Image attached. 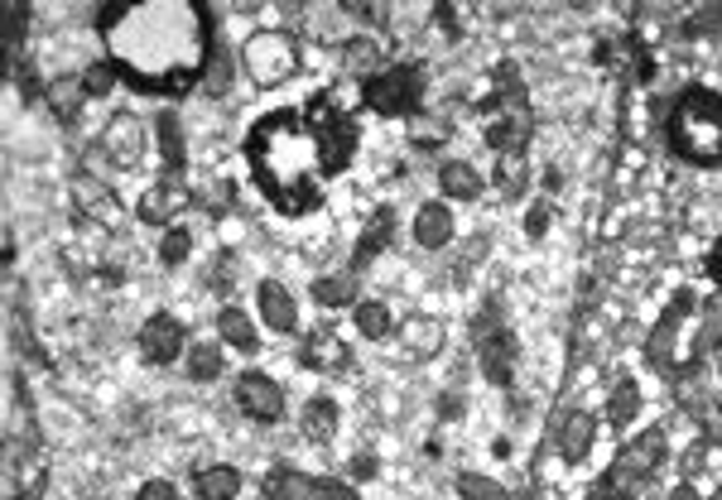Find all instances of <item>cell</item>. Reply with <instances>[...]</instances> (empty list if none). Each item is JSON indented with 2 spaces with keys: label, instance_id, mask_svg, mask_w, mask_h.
Returning a JSON list of instances; mask_svg holds the SVG:
<instances>
[{
  "label": "cell",
  "instance_id": "7402d4cb",
  "mask_svg": "<svg viewBox=\"0 0 722 500\" xmlns=\"http://www.w3.org/2000/svg\"><path fill=\"white\" fill-rule=\"evenodd\" d=\"M217 337L236 351H256V341H260L256 318H251L246 309H236V303H222V313H217Z\"/></svg>",
  "mask_w": 722,
  "mask_h": 500
},
{
  "label": "cell",
  "instance_id": "f1b7e54d",
  "mask_svg": "<svg viewBox=\"0 0 722 500\" xmlns=\"http://www.w3.org/2000/svg\"><path fill=\"white\" fill-rule=\"evenodd\" d=\"M193 491L198 500H236L241 496V472L236 467H202L198 477H193Z\"/></svg>",
  "mask_w": 722,
  "mask_h": 500
},
{
  "label": "cell",
  "instance_id": "816d5d0a",
  "mask_svg": "<svg viewBox=\"0 0 722 500\" xmlns=\"http://www.w3.org/2000/svg\"><path fill=\"white\" fill-rule=\"evenodd\" d=\"M708 500H722V486H718V491H713V496H708Z\"/></svg>",
  "mask_w": 722,
  "mask_h": 500
},
{
  "label": "cell",
  "instance_id": "ab89813d",
  "mask_svg": "<svg viewBox=\"0 0 722 500\" xmlns=\"http://www.w3.org/2000/svg\"><path fill=\"white\" fill-rule=\"evenodd\" d=\"M24 30H30V15H24V5H5V54H15Z\"/></svg>",
  "mask_w": 722,
  "mask_h": 500
},
{
  "label": "cell",
  "instance_id": "60d3db41",
  "mask_svg": "<svg viewBox=\"0 0 722 500\" xmlns=\"http://www.w3.org/2000/svg\"><path fill=\"white\" fill-rule=\"evenodd\" d=\"M684 30H689L694 39H698V34H713V30H722V5H708V10H698V15H694L689 24H684Z\"/></svg>",
  "mask_w": 722,
  "mask_h": 500
},
{
  "label": "cell",
  "instance_id": "5b68a950",
  "mask_svg": "<svg viewBox=\"0 0 722 500\" xmlns=\"http://www.w3.org/2000/svg\"><path fill=\"white\" fill-rule=\"evenodd\" d=\"M694 309H698V299L684 289V294H674V303L665 309V318L655 323V333L645 337V361L655 365V371H665L674 375V361L684 357V347H679V337H684V323L694 318Z\"/></svg>",
  "mask_w": 722,
  "mask_h": 500
},
{
  "label": "cell",
  "instance_id": "30bf717a",
  "mask_svg": "<svg viewBox=\"0 0 722 500\" xmlns=\"http://www.w3.org/2000/svg\"><path fill=\"white\" fill-rule=\"evenodd\" d=\"M236 405H241L246 419H256V423H280L284 419V389L265 371H246L236 381Z\"/></svg>",
  "mask_w": 722,
  "mask_h": 500
},
{
  "label": "cell",
  "instance_id": "cb8c5ba5",
  "mask_svg": "<svg viewBox=\"0 0 722 500\" xmlns=\"http://www.w3.org/2000/svg\"><path fill=\"white\" fill-rule=\"evenodd\" d=\"M184 371H188V381H198V385L217 381V375L226 371V351H222V341H193L188 357H184Z\"/></svg>",
  "mask_w": 722,
  "mask_h": 500
},
{
  "label": "cell",
  "instance_id": "b9f144b4",
  "mask_svg": "<svg viewBox=\"0 0 722 500\" xmlns=\"http://www.w3.org/2000/svg\"><path fill=\"white\" fill-rule=\"evenodd\" d=\"M136 500H178V491H174V481H144Z\"/></svg>",
  "mask_w": 722,
  "mask_h": 500
},
{
  "label": "cell",
  "instance_id": "484cf974",
  "mask_svg": "<svg viewBox=\"0 0 722 500\" xmlns=\"http://www.w3.org/2000/svg\"><path fill=\"white\" fill-rule=\"evenodd\" d=\"M381 58H385V44L371 39V34H357V39H347V48H342V68L357 72V78H366V82L381 72Z\"/></svg>",
  "mask_w": 722,
  "mask_h": 500
},
{
  "label": "cell",
  "instance_id": "83f0119b",
  "mask_svg": "<svg viewBox=\"0 0 722 500\" xmlns=\"http://www.w3.org/2000/svg\"><path fill=\"white\" fill-rule=\"evenodd\" d=\"M154 136H160L164 164L174 168V174H184V164H188V140H184V120H178L174 112H160V120H154Z\"/></svg>",
  "mask_w": 722,
  "mask_h": 500
},
{
  "label": "cell",
  "instance_id": "4316f807",
  "mask_svg": "<svg viewBox=\"0 0 722 500\" xmlns=\"http://www.w3.org/2000/svg\"><path fill=\"white\" fill-rule=\"evenodd\" d=\"M313 299H318L323 309H347V303H361L357 299V270L318 275V279H313Z\"/></svg>",
  "mask_w": 722,
  "mask_h": 500
},
{
  "label": "cell",
  "instance_id": "44dd1931",
  "mask_svg": "<svg viewBox=\"0 0 722 500\" xmlns=\"http://www.w3.org/2000/svg\"><path fill=\"white\" fill-rule=\"evenodd\" d=\"M337 399H328V395H313L304 409H299V429H304V438L308 443H333L337 438Z\"/></svg>",
  "mask_w": 722,
  "mask_h": 500
},
{
  "label": "cell",
  "instance_id": "7c38bea8",
  "mask_svg": "<svg viewBox=\"0 0 722 500\" xmlns=\"http://www.w3.org/2000/svg\"><path fill=\"white\" fill-rule=\"evenodd\" d=\"M593 438H597V419L583 409H569L554 419V453H559L563 462H583L587 453H593Z\"/></svg>",
  "mask_w": 722,
  "mask_h": 500
},
{
  "label": "cell",
  "instance_id": "8992f818",
  "mask_svg": "<svg viewBox=\"0 0 722 500\" xmlns=\"http://www.w3.org/2000/svg\"><path fill=\"white\" fill-rule=\"evenodd\" d=\"M188 327L174 318V313H154V318H144L140 327V357L150 365H174L178 357H188Z\"/></svg>",
  "mask_w": 722,
  "mask_h": 500
},
{
  "label": "cell",
  "instance_id": "d590c367",
  "mask_svg": "<svg viewBox=\"0 0 722 500\" xmlns=\"http://www.w3.org/2000/svg\"><path fill=\"white\" fill-rule=\"evenodd\" d=\"M208 284L217 289V294H232V289L241 284V260H236V251H222L212 260V270H208Z\"/></svg>",
  "mask_w": 722,
  "mask_h": 500
},
{
  "label": "cell",
  "instance_id": "8fae6325",
  "mask_svg": "<svg viewBox=\"0 0 722 500\" xmlns=\"http://www.w3.org/2000/svg\"><path fill=\"white\" fill-rule=\"evenodd\" d=\"M395 337H400V351L409 361H433L443 351V341H449V327L433 318V313H409V318L395 327Z\"/></svg>",
  "mask_w": 722,
  "mask_h": 500
},
{
  "label": "cell",
  "instance_id": "9c48e42d",
  "mask_svg": "<svg viewBox=\"0 0 722 500\" xmlns=\"http://www.w3.org/2000/svg\"><path fill=\"white\" fill-rule=\"evenodd\" d=\"M313 140H318V168H323V174H342V168L352 164L361 136H357V120L323 116L318 126H313Z\"/></svg>",
  "mask_w": 722,
  "mask_h": 500
},
{
  "label": "cell",
  "instance_id": "2e32d148",
  "mask_svg": "<svg viewBox=\"0 0 722 500\" xmlns=\"http://www.w3.org/2000/svg\"><path fill=\"white\" fill-rule=\"evenodd\" d=\"M299 361L318 375H337L347 365V341L337 337L333 327H313V333H304V341H299Z\"/></svg>",
  "mask_w": 722,
  "mask_h": 500
},
{
  "label": "cell",
  "instance_id": "d6986e66",
  "mask_svg": "<svg viewBox=\"0 0 722 500\" xmlns=\"http://www.w3.org/2000/svg\"><path fill=\"white\" fill-rule=\"evenodd\" d=\"M453 236H457V222H453V207L449 202H424L415 212V241L424 251H443Z\"/></svg>",
  "mask_w": 722,
  "mask_h": 500
},
{
  "label": "cell",
  "instance_id": "7bdbcfd3",
  "mask_svg": "<svg viewBox=\"0 0 722 500\" xmlns=\"http://www.w3.org/2000/svg\"><path fill=\"white\" fill-rule=\"evenodd\" d=\"M545 226H549V202L539 198V202H535V212L525 217V231H529V236H545Z\"/></svg>",
  "mask_w": 722,
  "mask_h": 500
},
{
  "label": "cell",
  "instance_id": "e0dca14e",
  "mask_svg": "<svg viewBox=\"0 0 722 500\" xmlns=\"http://www.w3.org/2000/svg\"><path fill=\"white\" fill-rule=\"evenodd\" d=\"M529 112H491L487 120V144L491 150H501V160H511V154H525L529 150Z\"/></svg>",
  "mask_w": 722,
  "mask_h": 500
},
{
  "label": "cell",
  "instance_id": "4fadbf2b",
  "mask_svg": "<svg viewBox=\"0 0 722 500\" xmlns=\"http://www.w3.org/2000/svg\"><path fill=\"white\" fill-rule=\"evenodd\" d=\"M265 500H328V477H308L299 467H270L260 481Z\"/></svg>",
  "mask_w": 722,
  "mask_h": 500
},
{
  "label": "cell",
  "instance_id": "74e56055",
  "mask_svg": "<svg viewBox=\"0 0 722 500\" xmlns=\"http://www.w3.org/2000/svg\"><path fill=\"white\" fill-rule=\"evenodd\" d=\"M116 78H120V68L116 63H92V68H82V88H88V96H112L116 88Z\"/></svg>",
  "mask_w": 722,
  "mask_h": 500
},
{
  "label": "cell",
  "instance_id": "e575fe53",
  "mask_svg": "<svg viewBox=\"0 0 722 500\" xmlns=\"http://www.w3.org/2000/svg\"><path fill=\"white\" fill-rule=\"evenodd\" d=\"M457 496L463 500H511L501 481L481 477V472H463V477H457Z\"/></svg>",
  "mask_w": 722,
  "mask_h": 500
},
{
  "label": "cell",
  "instance_id": "4dcf8cb0",
  "mask_svg": "<svg viewBox=\"0 0 722 500\" xmlns=\"http://www.w3.org/2000/svg\"><path fill=\"white\" fill-rule=\"evenodd\" d=\"M636 414H641V385H636L631 375H621V381L607 389V423L612 429H626V423H636Z\"/></svg>",
  "mask_w": 722,
  "mask_h": 500
},
{
  "label": "cell",
  "instance_id": "603a6c76",
  "mask_svg": "<svg viewBox=\"0 0 722 500\" xmlns=\"http://www.w3.org/2000/svg\"><path fill=\"white\" fill-rule=\"evenodd\" d=\"M92 96H88V88H82V78H54L48 82V106H54V116L63 120V126H72Z\"/></svg>",
  "mask_w": 722,
  "mask_h": 500
},
{
  "label": "cell",
  "instance_id": "c3c4849f",
  "mask_svg": "<svg viewBox=\"0 0 722 500\" xmlns=\"http://www.w3.org/2000/svg\"><path fill=\"white\" fill-rule=\"evenodd\" d=\"M439 409H443V419H453V414L463 409V399H457V395H443V405H439Z\"/></svg>",
  "mask_w": 722,
  "mask_h": 500
},
{
  "label": "cell",
  "instance_id": "7a4b0ae2",
  "mask_svg": "<svg viewBox=\"0 0 722 500\" xmlns=\"http://www.w3.org/2000/svg\"><path fill=\"white\" fill-rule=\"evenodd\" d=\"M660 462H665V433H660V429L636 433L631 443L617 453V462H612L607 491L617 496V500H636V496L645 491V481L660 472Z\"/></svg>",
  "mask_w": 722,
  "mask_h": 500
},
{
  "label": "cell",
  "instance_id": "277c9868",
  "mask_svg": "<svg viewBox=\"0 0 722 500\" xmlns=\"http://www.w3.org/2000/svg\"><path fill=\"white\" fill-rule=\"evenodd\" d=\"M241 63H246V72L260 88H280V82H289L299 72V44L284 30L251 34L246 48H241Z\"/></svg>",
  "mask_w": 722,
  "mask_h": 500
},
{
  "label": "cell",
  "instance_id": "681fc988",
  "mask_svg": "<svg viewBox=\"0 0 722 500\" xmlns=\"http://www.w3.org/2000/svg\"><path fill=\"white\" fill-rule=\"evenodd\" d=\"M583 500H617V496H612V491H607V481H597V486H593V491H587Z\"/></svg>",
  "mask_w": 722,
  "mask_h": 500
},
{
  "label": "cell",
  "instance_id": "f35d334b",
  "mask_svg": "<svg viewBox=\"0 0 722 500\" xmlns=\"http://www.w3.org/2000/svg\"><path fill=\"white\" fill-rule=\"evenodd\" d=\"M698 423H703V443L722 447V399H708V405L698 409Z\"/></svg>",
  "mask_w": 722,
  "mask_h": 500
},
{
  "label": "cell",
  "instance_id": "d4e9b609",
  "mask_svg": "<svg viewBox=\"0 0 722 500\" xmlns=\"http://www.w3.org/2000/svg\"><path fill=\"white\" fill-rule=\"evenodd\" d=\"M391 231H395V212H391V207H381V212L366 222V231H361V241H357V265H352V270H366V265L376 260L385 246H391Z\"/></svg>",
  "mask_w": 722,
  "mask_h": 500
},
{
  "label": "cell",
  "instance_id": "8d00e7d4",
  "mask_svg": "<svg viewBox=\"0 0 722 500\" xmlns=\"http://www.w3.org/2000/svg\"><path fill=\"white\" fill-rule=\"evenodd\" d=\"M193 255V231L188 226H168L164 241H160V260L164 265H184Z\"/></svg>",
  "mask_w": 722,
  "mask_h": 500
},
{
  "label": "cell",
  "instance_id": "9a60e30c",
  "mask_svg": "<svg viewBox=\"0 0 722 500\" xmlns=\"http://www.w3.org/2000/svg\"><path fill=\"white\" fill-rule=\"evenodd\" d=\"M256 309H260V323L270 327V333H294L299 327V303L294 294L280 284V279H260L256 284Z\"/></svg>",
  "mask_w": 722,
  "mask_h": 500
},
{
  "label": "cell",
  "instance_id": "5bb4252c",
  "mask_svg": "<svg viewBox=\"0 0 722 500\" xmlns=\"http://www.w3.org/2000/svg\"><path fill=\"white\" fill-rule=\"evenodd\" d=\"M102 150L112 154V160H116L120 168L140 164V154H144V120H140V116H130V112L112 116V120L102 126Z\"/></svg>",
  "mask_w": 722,
  "mask_h": 500
},
{
  "label": "cell",
  "instance_id": "bcb514c9",
  "mask_svg": "<svg viewBox=\"0 0 722 500\" xmlns=\"http://www.w3.org/2000/svg\"><path fill=\"white\" fill-rule=\"evenodd\" d=\"M708 275H713L718 284H722V241H718L713 251H708Z\"/></svg>",
  "mask_w": 722,
  "mask_h": 500
},
{
  "label": "cell",
  "instance_id": "d6a6232c",
  "mask_svg": "<svg viewBox=\"0 0 722 500\" xmlns=\"http://www.w3.org/2000/svg\"><path fill=\"white\" fill-rule=\"evenodd\" d=\"M718 347H722V299L703 303V323H698V333H694V361L713 357Z\"/></svg>",
  "mask_w": 722,
  "mask_h": 500
},
{
  "label": "cell",
  "instance_id": "7dc6e473",
  "mask_svg": "<svg viewBox=\"0 0 722 500\" xmlns=\"http://www.w3.org/2000/svg\"><path fill=\"white\" fill-rule=\"evenodd\" d=\"M669 500H698V491H694L689 481H679V486H674V491H669Z\"/></svg>",
  "mask_w": 722,
  "mask_h": 500
},
{
  "label": "cell",
  "instance_id": "ba28073f",
  "mask_svg": "<svg viewBox=\"0 0 722 500\" xmlns=\"http://www.w3.org/2000/svg\"><path fill=\"white\" fill-rule=\"evenodd\" d=\"M68 193H72V207H78L88 222L96 226H120V198H116V188L106 178H96V174H72L68 183Z\"/></svg>",
  "mask_w": 722,
  "mask_h": 500
},
{
  "label": "cell",
  "instance_id": "f6af8a7d",
  "mask_svg": "<svg viewBox=\"0 0 722 500\" xmlns=\"http://www.w3.org/2000/svg\"><path fill=\"white\" fill-rule=\"evenodd\" d=\"M347 10H352V15H357L361 24H376V30L385 24V10H381V5H347Z\"/></svg>",
  "mask_w": 722,
  "mask_h": 500
},
{
  "label": "cell",
  "instance_id": "ac0fdd59",
  "mask_svg": "<svg viewBox=\"0 0 722 500\" xmlns=\"http://www.w3.org/2000/svg\"><path fill=\"white\" fill-rule=\"evenodd\" d=\"M477 357H481V371H487L491 385H511L515 365H521V341H515L511 333H497V337L477 341Z\"/></svg>",
  "mask_w": 722,
  "mask_h": 500
},
{
  "label": "cell",
  "instance_id": "f546056e",
  "mask_svg": "<svg viewBox=\"0 0 722 500\" xmlns=\"http://www.w3.org/2000/svg\"><path fill=\"white\" fill-rule=\"evenodd\" d=\"M232 54H226V48L222 44H217V39H208V48H202V92H208V96H222L226 88H232Z\"/></svg>",
  "mask_w": 722,
  "mask_h": 500
},
{
  "label": "cell",
  "instance_id": "f907efd6",
  "mask_svg": "<svg viewBox=\"0 0 722 500\" xmlns=\"http://www.w3.org/2000/svg\"><path fill=\"white\" fill-rule=\"evenodd\" d=\"M713 361H718V371H722V347H718V351H713Z\"/></svg>",
  "mask_w": 722,
  "mask_h": 500
},
{
  "label": "cell",
  "instance_id": "ee69618b",
  "mask_svg": "<svg viewBox=\"0 0 722 500\" xmlns=\"http://www.w3.org/2000/svg\"><path fill=\"white\" fill-rule=\"evenodd\" d=\"M376 467H381V462L371 457V453H357V457H352V477H357V481H371V477H376Z\"/></svg>",
  "mask_w": 722,
  "mask_h": 500
},
{
  "label": "cell",
  "instance_id": "1f68e13d",
  "mask_svg": "<svg viewBox=\"0 0 722 500\" xmlns=\"http://www.w3.org/2000/svg\"><path fill=\"white\" fill-rule=\"evenodd\" d=\"M357 333H361V337H371V341L391 337V333H395L391 303H385V299H361V303H357Z\"/></svg>",
  "mask_w": 722,
  "mask_h": 500
},
{
  "label": "cell",
  "instance_id": "3957f363",
  "mask_svg": "<svg viewBox=\"0 0 722 500\" xmlns=\"http://www.w3.org/2000/svg\"><path fill=\"white\" fill-rule=\"evenodd\" d=\"M361 102H366L376 116H415V106L424 102V68L419 63L381 68L376 78L361 88Z\"/></svg>",
  "mask_w": 722,
  "mask_h": 500
},
{
  "label": "cell",
  "instance_id": "ffe728a7",
  "mask_svg": "<svg viewBox=\"0 0 722 500\" xmlns=\"http://www.w3.org/2000/svg\"><path fill=\"white\" fill-rule=\"evenodd\" d=\"M439 188H443V198H453V202H477L481 188H487V178H481L467 160H443Z\"/></svg>",
  "mask_w": 722,
  "mask_h": 500
},
{
  "label": "cell",
  "instance_id": "52a82bcc",
  "mask_svg": "<svg viewBox=\"0 0 722 500\" xmlns=\"http://www.w3.org/2000/svg\"><path fill=\"white\" fill-rule=\"evenodd\" d=\"M188 207V183H184V174H174V168H164L160 178L150 183V188L140 193V222L144 226H174V217Z\"/></svg>",
  "mask_w": 722,
  "mask_h": 500
},
{
  "label": "cell",
  "instance_id": "6da1fadb",
  "mask_svg": "<svg viewBox=\"0 0 722 500\" xmlns=\"http://www.w3.org/2000/svg\"><path fill=\"white\" fill-rule=\"evenodd\" d=\"M669 140L689 164H722V96L689 88L669 106Z\"/></svg>",
  "mask_w": 722,
  "mask_h": 500
},
{
  "label": "cell",
  "instance_id": "836d02e7",
  "mask_svg": "<svg viewBox=\"0 0 722 500\" xmlns=\"http://www.w3.org/2000/svg\"><path fill=\"white\" fill-rule=\"evenodd\" d=\"M497 188L505 193V198H525L529 193V160L525 154H511V160L497 164Z\"/></svg>",
  "mask_w": 722,
  "mask_h": 500
}]
</instances>
